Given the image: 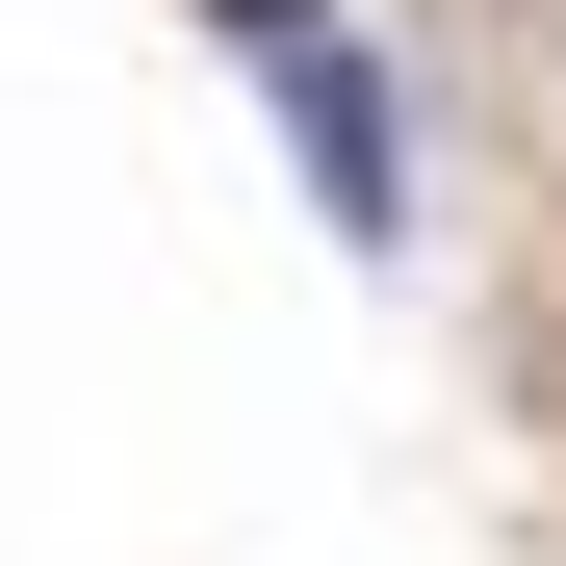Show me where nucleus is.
I'll return each instance as SVG.
<instances>
[{"mask_svg":"<svg viewBox=\"0 0 566 566\" xmlns=\"http://www.w3.org/2000/svg\"><path fill=\"white\" fill-rule=\"evenodd\" d=\"M283 77V155H310V207L360 232V258H387L412 232V129H387V52H360V27H310V52H258Z\"/></svg>","mask_w":566,"mask_h":566,"instance_id":"nucleus-1","label":"nucleus"},{"mask_svg":"<svg viewBox=\"0 0 566 566\" xmlns=\"http://www.w3.org/2000/svg\"><path fill=\"white\" fill-rule=\"evenodd\" d=\"M207 27H232V52H310V27H335V0H207Z\"/></svg>","mask_w":566,"mask_h":566,"instance_id":"nucleus-2","label":"nucleus"}]
</instances>
